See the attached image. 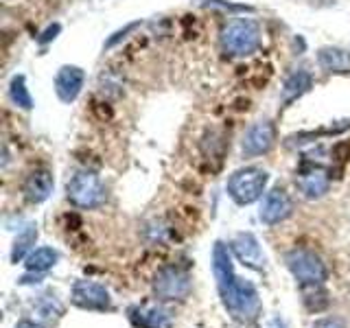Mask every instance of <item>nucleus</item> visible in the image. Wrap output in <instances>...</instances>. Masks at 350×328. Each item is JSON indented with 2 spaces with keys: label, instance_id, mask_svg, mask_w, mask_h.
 Returning a JSON list of instances; mask_svg holds the SVG:
<instances>
[{
  "label": "nucleus",
  "instance_id": "1",
  "mask_svg": "<svg viewBox=\"0 0 350 328\" xmlns=\"http://www.w3.org/2000/svg\"><path fill=\"white\" fill-rule=\"evenodd\" d=\"M219 295L226 306V311L241 324H252L260 315V298L256 287L245 278L232 276L226 282H219Z\"/></svg>",
  "mask_w": 350,
  "mask_h": 328
},
{
  "label": "nucleus",
  "instance_id": "2",
  "mask_svg": "<svg viewBox=\"0 0 350 328\" xmlns=\"http://www.w3.org/2000/svg\"><path fill=\"white\" fill-rule=\"evenodd\" d=\"M221 46L230 57H247L260 46V27L252 18H234L221 29Z\"/></svg>",
  "mask_w": 350,
  "mask_h": 328
},
{
  "label": "nucleus",
  "instance_id": "3",
  "mask_svg": "<svg viewBox=\"0 0 350 328\" xmlns=\"http://www.w3.org/2000/svg\"><path fill=\"white\" fill-rule=\"evenodd\" d=\"M267 182H269L267 171H262L258 167L239 169L230 175V180H228V195L232 197L239 206L254 204L256 200H260L262 193H265Z\"/></svg>",
  "mask_w": 350,
  "mask_h": 328
},
{
  "label": "nucleus",
  "instance_id": "4",
  "mask_svg": "<svg viewBox=\"0 0 350 328\" xmlns=\"http://www.w3.org/2000/svg\"><path fill=\"white\" fill-rule=\"evenodd\" d=\"M284 262H287V269L291 271V276L298 280L300 287H306V284H324L328 278L326 265L311 249L295 247L284 256Z\"/></svg>",
  "mask_w": 350,
  "mask_h": 328
},
{
  "label": "nucleus",
  "instance_id": "5",
  "mask_svg": "<svg viewBox=\"0 0 350 328\" xmlns=\"http://www.w3.org/2000/svg\"><path fill=\"white\" fill-rule=\"evenodd\" d=\"M68 202L77 208H98L107 200L105 184L92 171H79L68 182Z\"/></svg>",
  "mask_w": 350,
  "mask_h": 328
},
{
  "label": "nucleus",
  "instance_id": "6",
  "mask_svg": "<svg viewBox=\"0 0 350 328\" xmlns=\"http://www.w3.org/2000/svg\"><path fill=\"white\" fill-rule=\"evenodd\" d=\"M193 282L191 276L184 269L175 267V265H167L162 267L156 278H153V293H156L158 300L164 302H182L191 295Z\"/></svg>",
  "mask_w": 350,
  "mask_h": 328
},
{
  "label": "nucleus",
  "instance_id": "7",
  "mask_svg": "<svg viewBox=\"0 0 350 328\" xmlns=\"http://www.w3.org/2000/svg\"><path fill=\"white\" fill-rule=\"evenodd\" d=\"M295 186L306 200H320L331 189V175L324 167L306 162L300 167L298 175H295Z\"/></svg>",
  "mask_w": 350,
  "mask_h": 328
},
{
  "label": "nucleus",
  "instance_id": "8",
  "mask_svg": "<svg viewBox=\"0 0 350 328\" xmlns=\"http://www.w3.org/2000/svg\"><path fill=\"white\" fill-rule=\"evenodd\" d=\"M72 304L85 311H107L112 306L107 289L92 280H77L72 287Z\"/></svg>",
  "mask_w": 350,
  "mask_h": 328
},
{
  "label": "nucleus",
  "instance_id": "9",
  "mask_svg": "<svg viewBox=\"0 0 350 328\" xmlns=\"http://www.w3.org/2000/svg\"><path fill=\"white\" fill-rule=\"evenodd\" d=\"M293 213V202L287 195L284 189H271L269 193L262 195L260 202V210H258V219L265 226H276L282 223L284 219H289Z\"/></svg>",
  "mask_w": 350,
  "mask_h": 328
},
{
  "label": "nucleus",
  "instance_id": "10",
  "mask_svg": "<svg viewBox=\"0 0 350 328\" xmlns=\"http://www.w3.org/2000/svg\"><path fill=\"white\" fill-rule=\"evenodd\" d=\"M273 145H276V125L271 120H258L245 131L241 149H243V156L254 158L267 153Z\"/></svg>",
  "mask_w": 350,
  "mask_h": 328
},
{
  "label": "nucleus",
  "instance_id": "11",
  "mask_svg": "<svg viewBox=\"0 0 350 328\" xmlns=\"http://www.w3.org/2000/svg\"><path fill=\"white\" fill-rule=\"evenodd\" d=\"M230 249H232V254L243 262V265L258 269V271L265 269V254H262L260 243L254 234H250V232L237 234L232 238V243H230Z\"/></svg>",
  "mask_w": 350,
  "mask_h": 328
},
{
  "label": "nucleus",
  "instance_id": "12",
  "mask_svg": "<svg viewBox=\"0 0 350 328\" xmlns=\"http://www.w3.org/2000/svg\"><path fill=\"white\" fill-rule=\"evenodd\" d=\"M85 81V72L79 66H62L55 74V92L64 103H72L81 94V87Z\"/></svg>",
  "mask_w": 350,
  "mask_h": 328
},
{
  "label": "nucleus",
  "instance_id": "13",
  "mask_svg": "<svg viewBox=\"0 0 350 328\" xmlns=\"http://www.w3.org/2000/svg\"><path fill=\"white\" fill-rule=\"evenodd\" d=\"M129 320L136 328H171V315L158 304H136L129 309Z\"/></svg>",
  "mask_w": 350,
  "mask_h": 328
},
{
  "label": "nucleus",
  "instance_id": "14",
  "mask_svg": "<svg viewBox=\"0 0 350 328\" xmlns=\"http://www.w3.org/2000/svg\"><path fill=\"white\" fill-rule=\"evenodd\" d=\"M53 175L49 169H36L29 173V178L25 180V197L31 204H42L46 202L53 193Z\"/></svg>",
  "mask_w": 350,
  "mask_h": 328
},
{
  "label": "nucleus",
  "instance_id": "15",
  "mask_svg": "<svg viewBox=\"0 0 350 328\" xmlns=\"http://www.w3.org/2000/svg\"><path fill=\"white\" fill-rule=\"evenodd\" d=\"M317 64L326 72H350V51L337 46H324L317 51Z\"/></svg>",
  "mask_w": 350,
  "mask_h": 328
},
{
  "label": "nucleus",
  "instance_id": "16",
  "mask_svg": "<svg viewBox=\"0 0 350 328\" xmlns=\"http://www.w3.org/2000/svg\"><path fill=\"white\" fill-rule=\"evenodd\" d=\"M313 79L306 70H295L287 77V81L282 85V103H291L304 92H309Z\"/></svg>",
  "mask_w": 350,
  "mask_h": 328
},
{
  "label": "nucleus",
  "instance_id": "17",
  "mask_svg": "<svg viewBox=\"0 0 350 328\" xmlns=\"http://www.w3.org/2000/svg\"><path fill=\"white\" fill-rule=\"evenodd\" d=\"M213 271H215V280L219 282H226L234 276V269H232V256H230V249L217 241L215 247H213Z\"/></svg>",
  "mask_w": 350,
  "mask_h": 328
},
{
  "label": "nucleus",
  "instance_id": "18",
  "mask_svg": "<svg viewBox=\"0 0 350 328\" xmlns=\"http://www.w3.org/2000/svg\"><path fill=\"white\" fill-rule=\"evenodd\" d=\"M57 260H59V254L53 247H38L27 256V269L42 273L57 265Z\"/></svg>",
  "mask_w": 350,
  "mask_h": 328
},
{
  "label": "nucleus",
  "instance_id": "19",
  "mask_svg": "<svg viewBox=\"0 0 350 328\" xmlns=\"http://www.w3.org/2000/svg\"><path fill=\"white\" fill-rule=\"evenodd\" d=\"M302 289V302L311 313H320L328 306V291L324 284H306Z\"/></svg>",
  "mask_w": 350,
  "mask_h": 328
},
{
  "label": "nucleus",
  "instance_id": "20",
  "mask_svg": "<svg viewBox=\"0 0 350 328\" xmlns=\"http://www.w3.org/2000/svg\"><path fill=\"white\" fill-rule=\"evenodd\" d=\"M9 96H11V101H14L22 109H31L33 107V98L29 94V87H27L25 77H22V74H16L14 79H11V83H9Z\"/></svg>",
  "mask_w": 350,
  "mask_h": 328
},
{
  "label": "nucleus",
  "instance_id": "21",
  "mask_svg": "<svg viewBox=\"0 0 350 328\" xmlns=\"http://www.w3.org/2000/svg\"><path fill=\"white\" fill-rule=\"evenodd\" d=\"M36 241H38V230L31 226L16 238L14 249H11V260L18 262V260L25 258V254L31 249V245H36Z\"/></svg>",
  "mask_w": 350,
  "mask_h": 328
},
{
  "label": "nucleus",
  "instance_id": "22",
  "mask_svg": "<svg viewBox=\"0 0 350 328\" xmlns=\"http://www.w3.org/2000/svg\"><path fill=\"white\" fill-rule=\"evenodd\" d=\"M311 328H348V326L339 317H324V320H317Z\"/></svg>",
  "mask_w": 350,
  "mask_h": 328
},
{
  "label": "nucleus",
  "instance_id": "23",
  "mask_svg": "<svg viewBox=\"0 0 350 328\" xmlns=\"http://www.w3.org/2000/svg\"><path fill=\"white\" fill-rule=\"evenodd\" d=\"M59 33V25H53L46 33H44V38H40V42H49V40H55V36Z\"/></svg>",
  "mask_w": 350,
  "mask_h": 328
},
{
  "label": "nucleus",
  "instance_id": "24",
  "mask_svg": "<svg viewBox=\"0 0 350 328\" xmlns=\"http://www.w3.org/2000/svg\"><path fill=\"white\" fill-rule=\"evenodd\" d=\"M16 328H42L40 324H36V322H20Z\"/></svg>",
  "mask_w": 350,
  "mask_h": 328
}]
</instances>
